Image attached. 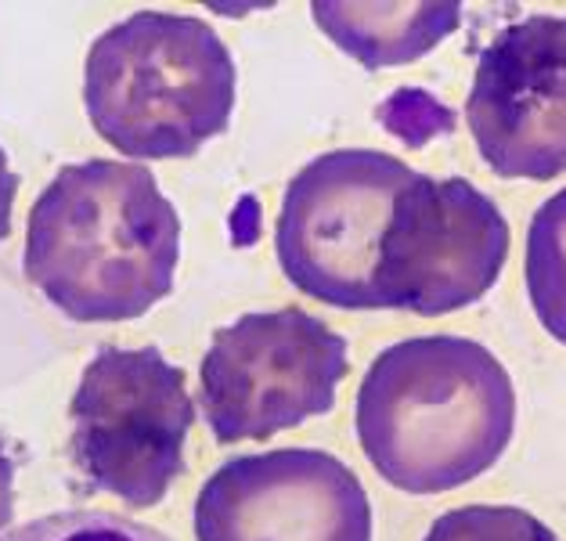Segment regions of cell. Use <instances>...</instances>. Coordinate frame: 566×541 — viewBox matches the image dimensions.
<instances>
[{"label": "cell", "instance_id": "9", "mask_svg": "<svg viewBox=\"0 0 566 541\" xmlns=\"http://www.w3.org/2000/svg\"><path fill=\"white\" fill-rule=\"evenodd\" d=\"M465 123L499 177L566 174V19L531 15L480 51Z\"/></svg>", "mask_w": 566, "mask_h": 541}, {"label": "cell", "instance_id": "5", "mask_svg": "<svg viewBox=\"0 0 566 541\" xmlns=\"http://www.w3.org/2000/svg\"><path fill=\"white\" fill-rule=\"evenodd\" d=\"M411 177V166L376 148H336L311 159L289 180L274 225L285 279L325 308L382 311L376 293L382 235Z\"/></svg>", "mask_w": 566, "mask_h": 541}, {"label": "cell", "instance_id": "6", "mask_svg": "<svg viewBox=\"0 0 566 541\" xmlns=\"http://www.w3.org/2000/svg\"><path fill=\"white\" fill-rule=\"evenodd\" d=\"M347 340L296 308L250 311L213 332L199 365L206 423L220 444L268 440L336 408Z\"/></svg>", "mask_w": 566, "mask_h": 541}, {"label": "cell", "instance_id": "7", "mask_svg": "<svg viewBox=\"0 0 566 541\" xmlns=\"http://www.w3.org/2000/svg\"><path fill=\"white\" fill-rule=\"evenodd\" d=\"M513 231L499 202L465 177L419 174L400 188L382 235V311L440 318L483 300L502 279Z\"/></svg>", "mask_w": 566, "mask_h": 541}, {"label": "cell", "instance_id": "15", "mask_svg": "<svg viewBox=\"0 0 566 541\" xmlns=\"http://www.w3.org/2000/svg\"><path fill=\"white\" fill-rule=\"evenodd\" d=\"M15 196H19V174L11 170L8 152L0 148V242L11 235V210H15Z\"/></svg>", "mask_w": 566, "mask_h": 541}, {"label": "cell", "instance_id": "14", "mask_svg": "<svg viewBox=\"0 0 566 541\" xmlns=\"http://www.w3.org/2000/svg\"><path fill=\"white\" fill-rule=\"evenodd\" d=\"M15 455H11V444L8 437L0 434V534H4V527L15 517Z\"/></svg>", "mask_w": 566, "mask_h": 541}, {"label": "cell", "instance_id": "2", "mask_svg": "<svg viewBox=\"0 0 566 541\" xmlns=\"http://www.w3.org/2000/svg\"><path fill=\"white\" fill-rule=\"evenodd\" d=\"M354 426L390 488L444 495L483 477L513 444L516 386L476 340L411 336L368 365Z\"/></svg>", "mask_w": 566, "mask_h": 541}, {"label": "cell", "instance_id": "3", "mask_svg": "<svg viewBox=\"0 0 566 541\" xmlns=\"http://www.w3.org/2000/svg\"><path fill=\"white\" fill-rule=\"evenodd\" d=\"M239 69L210 22L137 11L87 51L91 127L119 156L188 159L228 131Z\"/></svg>", "mask_w": 566, "mask_h": 541}, {"label": "cell", "instance_id": "12", "mask_svg": "<svg viewBox=\"0 0 566 541\" xmlns=\"http://www.w3.org/2000/svg\"><path fill=\"white\" fill-rule=\"evenodd\" d=\"M422 541H559L548 523L520 506H462L437 517Z\"/></svg>", "mask_w": 566, "mask_h": 541}, {"label": "cell", "instance_id": "4", "mask_svg": "<svg viewBox=\"0 0 566 541\" xmlns=\"http://www.w3.org/2000/svg\"><path fill=\"white\" fill-rule=\"evenodd\" d=\"M69 459L94 491L151 509L185 474L196 405L159 346H102L69 400Z\"/></svg>", "mask_w": 566, "mask_h": 541}, {"label": "cell", "instance_id": "10", "mask_svg": "<svg viewBox=\"0 0 566 541\" xmlns=\"http://www.w3.org/2000/svg\"><path fill=\"white\" fill-rule=\"evenodd\" d=\"M333 44L365 69L408 65L430 54L462 22V4H311Z\"/></svg>", "mask_w": 566, "mask_h": 541}, {"label": "cell", "instance_id": "13", "mask_svg": "<svg viewBox=\"0 0 566 541\" xmlns=\"http://www.w3.org/2000/svg\"><path fill=\"white\" fill-rule=\"evenodd\" d=\"M0 541H170L148 523H137L119 512L62 509L8 531Z\"/></svg>", "mask_w": 566, "mask_h": 541}, {"label": "cell", "instance_id": "8", "mask_svg": "<svg viewBox=\"0 0 566 541\" xmlns=\"http://www.w3.org/2000/svg\"><path fill=\"white\" fill-rule=\"evenodd\" d=\"M196 541H371L357 474L317 448L228 459L196 498Z\"/></svg>", "mask_w": 566, "mask_h": 541}, {"label": "cell", "instance_id": "11", "mask_svg": "<svg viewBox=\"0 0 566 541\" xmlns=\"http://www.w3.org/2000/svg\"><path fill=\"white\" fill-rule=\"evenodd\" d=\"M523 279L537 322L566 346V188L548 196L531 217Z\"/></svg>", "mask_w": 566, "mask_h": 541}, {"label": "cell", "instance_id": "1", "mask_svg": "<svg viewBox=\"0 0 566 541\" xmlns=\"http://www.w3.org/2000/svg\"><path fill=\"white\" fill-rule=\"evenodd\" d=\"M181 217L148 166H62L25 225L22 271L69 322H134L174 293Z\"/></svg>", "mask_w": 566, "mask_h": 541}]
</instances>
